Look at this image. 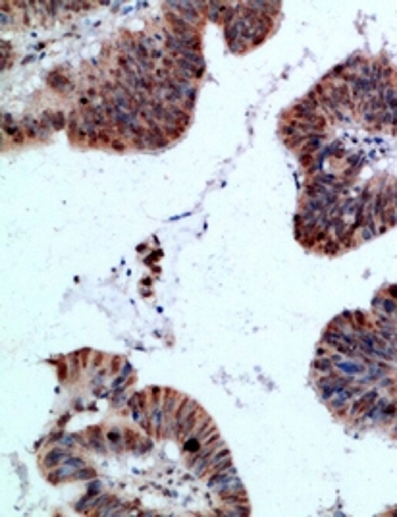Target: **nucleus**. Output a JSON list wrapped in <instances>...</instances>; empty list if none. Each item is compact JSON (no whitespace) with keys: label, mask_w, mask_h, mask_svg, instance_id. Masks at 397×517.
Masks as SVG:
<instances>
[{"label":"nucleus","mask_w":397,"mask_h":517,"mask_svg":"<svg viewBox=\"0 0 397 517\" xmlns=\"http://www.w3.org/2000/svg\"><path fill=\"white\" fill-rule=\"evenodd\" d=\"M68 421H70V415H64V417H62V419H60V423H58V428H62V426H64L66 423H68Z\"/></svg>","instance_id":"nucleus-53"},{"label":"nucleus","mask_w":397,"mask_h":517,"mask_svg":"<svg viewBox=\"0 0 397 517\" xmlns=\"http://www.w3.org/2000/svg\"><path fill=\"white\" fill-rule=\"evenodd\" d=\"M174 58H176V56H174ZM176 68H179L181 72H185V74L189 75L191 79H195V81H197V79H201L203 74H204L203 68L191 64V62H187V60H184V58H176Z\"/></svg>","instance_id":"nucleus-20"},{"label":"nucleus","mask_w":397,"mask_h":517,"mask_svg":"<svg viewBox=\"0 0 397 517\" xmlns=\"http://www.w3.org/2000/svg\"><path fill=\"white\" fill-rule=\"evenodd\" d=\"M121 363H124V359H121L120 355H114V357H112V365H110V370H112V372H118V370H120V365H121Z\"/></svg>","instance_id":"nucleus-45"},{"label":"nucleus","mask_w":397,"mask_h":517,"mask_svg":"<svg viewBox=\"0 0 397 517\" xmlns=\"http://www.w3.org/2000/svg\"><path fill=\"white\" fill-rule=\"evenodd\" d=\"M102 361H104V353H101V351H97V353H95V357H93L91 369H99V365H101Z\"/></svg>","instance_id":"nucleus-46"},{"label":"nucleus","mask_w":397,"mask_h":517,"mask_svg":"<svg viewBox=\"0 0 397 517\" xmlns=\"http://www.w3.org/2000/svg\"><path fill=\"white\" fill-rule=\"evenodd\" d=\"M391 118L393 114L389 110H382L376 114V124H374V129H384L386 126H391Z\"/></svg>","instance_id":"nucleus-32"},{"label":"nucleus","mask_w":397,"mask_h":517,"mask_svg":"<svg viewBox=\"0 0 397 517\" xmlns=\"http://www.w3.org/2000/svg\"><path fill=\"white\" fill-rule=\"evenodd\" d=\"M203 407L197 406L195 409H191L187 415L181 419V423L176 425V440L177 442H181L185 438H189L191 434L195 433V428H197V423H199V419L203 417Z\"/></svg>","instance_id":"nucleus-2"},{"label":"nucleus","mask_w":397,"mask_h":517,"mask_svg":"<svg viewBox=\"0 0 397 517\" xmlns=\"http://www.w3.org/2000/svg\"><path fill=\"white\" fill-rule=\"evenodd\" d=\"M126 379H128V377H124V375L116 377V379H114V382H112V388H114V390H120V388H124L126 384H128V382H124Z\"/></svg>","instance_id":"nucleus-47"},{"label":"nucleus","mask_w":397,"mask_h":517,"mask_svg":"<svg viewBox=\"0 0 397 517\" xmlns=\"http://www.w3.org/2000/svg\"><path fill=\"white\" fill-rule=\"evenodd\" d=\"M70 455H72V453H70L68 448H64V446H56L54 450H50V452L43 457L41 465H43L45 469H54V467H58L60 463H64Z\"/></svg>","instance_id":"nucleus-11"},{"label":"nucleus","mask_w":397,"mask_h":517,"mask_svg":"<svg viewBox=\"0 0 397 517\" xmlns=\"http://www.w3.org/2000/svg\"><path fill=\"white\" fill-rule=\"evenodd\" d=\"M362 116H364V122H367V124H372V122H376V114H372V112H364Z\"/></svg>","instance_id":"nucleus-51"},{"label":"nucleus","mask_w":397,"mask_h":517,"mask_svg":"<svg viewBox=\"0 0 397 517\" xmlns=\"http://www.w3.org/2000/svg\"><path fill=\"white\" fill-rule=\"evenodd\" d=\"M228 8V2H218V0H212V2H208L206 4V18L210 19L212 23H218L220 25L222 21V16H224V12Z\"/></svg>","instance_id":"nucleus-16"},{"label":"nucleus","mask_w":397,"mask_h":517,"mask_svg":"<svg viewBox=\"0 0 397 517\" xmlns=\"http://www.w3.org/2000/svg\"><path fill=\"white\" fill-rule=\"evenodd\" d=\"M16 23V19H14V16H10V12L6 8H2V12H0V25H2V29H10L12 25Z\"/></svg>","instance_id":"nucleus-37"},{"label":"nucleus","mask_w":397,"mask_h":517,"mask_svg":"<svg viewBox=\"0 0 397 517\" xmlns=\"http://www.w3.org/2000/svg\"><path fill=\"white\" fill-rule=\"evenodd\" d=\"M357 74L360 75V77H369L370 79V74H372V62L370 60H362V64L359 66V70H357Z\"/></svg>","instance_id":"nucleus-38"},{"label":"nucleus","mask_w":397,"mask_h":517,"mask_svg":"<svg viewBox=\"0 0 397 517\" xmlns=\"http://www.w3.org/2000/svg\"><path fill=\"white\" fill-rule=\"evenodd\" d=\"M335 370V365L332 361V355H324V357H316L313 361V372L316 375H330Z\"/></svg>","instance_id":"nucleus-19"},{"label":"nucleus","mask_w":397,"mask_h":517,"mask_svg":"<svg viewBox=\"0 0 397 517\" xmlns=\"http://www.w3.org/2000/svg\"><path fill=\"white\" fill-rule=\"evenodd\" d=\"M231 465H233V462H231V455H228V457H224V459L216 462L214 465H210V469L206 471V475H214V473L226 471V469H228V467H231Z\"/></svg>","instance_id":"nucleus-34"},{"label":"nucleus","mask_w":397,"mask_h":517,"mask_svg":"<svg viewBox=\"0 0 397 517\" xmlns=\"http://www.w3.org/2000/svg\"><path fill=\"white\" fill-rule=\"evenodd\" d=\"M68 365H70V377L72 379H77L79 377V370L83 369L81 367V359H79V351H74L68 355Z\"/></svg>","instance_id":"nucleus-30"},{"label":"nucleus","mask_w":397,"mask_h":517,"mask_svg":"<svg viewBox=\"0 0 397 517\" xmlns=\"http://www.w3.org/2000/svg\"><path fill=\"white\" fill-rule=\"evenodd\" d=\"M79 124H81V114L79 110H72L70 116H68V133H70V139L75 141L77 133H79Z\"/></svg>","instance_id":"nucleus-26"},{"label":"nucleus","mask_w":397,"mask_h":517,"mask_svg":"<svg viewBox=\"0 0 397 517\" xmlns=\"http://www.w3.org/2000/svg\"><path fill=\"white\" fill-rule=\"evenodd\" d=\"M395 417H397V401H388V406H386L384 413H382V417H380L378 425L389 426L393 421H395Z\"/></svg>","instance_id":"nucleus-27"},{"label":"nucleus","mask_w":397,"mask_h":517,"mask_svg":"<svg viewBox=\"0 0 397 517\" xmlns=\"http://www.w3.org/2000/svg\"><path fill=\"white\" fill-rule=\"evenodd\" d=\"M176 58H184V60H187V62H191V64H195V66H199V68H203V70H206V62H204V58H203V54H201V50H181V52H179Z\"/></svg>","instance_id":"nucleus-24"},{"label":"nucleus","mask_w":397,"mask_h":517,"mask_svg":"<svg viewBox=\"0 0 397 517\" xmlns=\"http://www.w3.org/2000/svg\"><path fill=\"white\" fill-rule=\"evenodd\" d=\"M328 351H330L328 346H324V343L322 346H318V348H316V357H324V355H328Z\"/></svg>","instance_id":"nucleus-49"},{"label":"nucleus","mask_w":397,"mask_h":517,"mask_svg":"<svg viewBox=\"0 0 397 517\" xmlns=\"http://www.w3.org/2000/svg\"><path fill=\"white\" fill-rule=\"evenodd\" d=\"M99 489H101V482H99V480H95L91 486L87 489V494H89V496H97V494H99Z\"/></svg>","instance_id":"nucleus-48"},{"label":"nucleus","mask_w":397,"mask_h":517,"mask_svg":"<svg viewBox=\"0 0 397 517\" xmlns=\"http://www.w3.org/2000/svg\"><path fill=\"white\" fill-rule=\"evenodd\" d=\"M110 147L114 149V151H120V153H124V151H126V143H124L120 137H114V141L110 143Z\"/></svg>","instance_id":"nucleus-44"},{"label":"nucleus","mask_w":397,"mask_h":517,"mask_svg":"<svg viewBox=\"0 0 397 517\" xmlns=\"http://www.w3.org/2000/svg\"><path fill=\"white\" fill-rule=\"evenodd\" d=\"M139 442H141V436H139L135 430H131V428H126V430H124V446H126V450L135 452Z\"/></svg>","instance_id":"nucleus-28"},{"label":"nucleus","mask_w":397,"mask_h":517,"mask_svg":"<svg viewBox=\"0 0 397 517\" xmlns=\"http://www.w3.org/2000/svg\"><path fill=\"white\" fill-rule=\"evenodd\" d=\"M372 303H374V307H382V313L388 314V317L395 314V311H397V301H395V299H391V297H388V296L382 297V299H380V297H376Z\"/></svg>","instance_id":"nucleus-25"},{"label":"nucleus","mask_w":397,"mask_h":517,"mask_svg":"<svg viewBox=\"0 0 397 517\" xmlns=\"http://www.w3.org/2000/svg\"><path fill=\"white\" fill-rule=\"evenodd\" d=\"M164 19H166V23L170 25V31L176 35V37H189V35H195L197 33V27L193 25H189L184 18H179L176 12H170L166 10L164 12Z\"/></svg>","instance_id":"nucleus-5"},{"label":"nucleus","mask_w":397,"mask_h":517,"mask_svg":"<svg viewBox=\"0 0 397 517\" xmlns=\"http://www.w3.org/2000/svg\"><path fill=\"white\" fill-rule=\"evenodd\" d=\"M116 64H118L120 70H124L126 75H145L133 54H121L120 52V54L116 56Z\"/></svg>","instance_id":"nucleus-12"},{"label":"nucleus","mask_w":397,"mask_h":517,"mask_svg":"<svg viewBox=\"0 0 397 517\" xmlns=\"http://www.w3.org/2000/svg\"><path fill=\"white\" fill-rule=\"evenodd\" d=\"M391 114H393V118H391V126H393V128H397V110L391 112Z\"/></svg>","instance_id":"nucleus-55"},{"label":"nucleus","mask_w":397,"mask_h":517,"mask_svg":"<svg viewBox=\"0 0 397 517\" xmlns=\"http://www.w3.org/2000/svg\"><path fill=\"white\" fill-rule=\"evenodd\" d=\"M46 83H48V87H52L54 91H68V89H72V83H70V79H68L66 75H62V74H56V72L48 74V77H46Z\"/></svg>","instance_id":"nucleus-21"},{"label":"nucleus","mask_w":397,"mask_h":517,"mask_svg":"<svg viewBox=\"0 0 397 517\" xmlns=\"http://www.w3.org/2000/svg\"><path fill=\"white\" fill-rule=\"evenodd\" d=\"M10 58H12V48H10L8 41H2V70H8L10 68Z\"/></svg>","instance_id":"nucleus-36"},{"label":"nucleus","mask_w":397,"mask_h":517,"mask_svg":"<svg viewBox=\"0 0 397 517\" xmlns=\"http://www.w3.org/2000/svg\"><path fill=\"white\" fill-rule=\"evenodd\" d=\"M64 430H62V428H60V430H56V433H52V434H50V436H48V444H50V446H58V444H60V440H62V438H64Z\"/></svg>","instance_id":"nucleus-41"},{"label":"nucleus","mask_w":397,"mask_h":517,"mask_svg":"<svg viewBox=\"0 0 397 517\" xmlns=\"http://www.w3.org/2000/svg\"><path fill=\"white\" fill-rule=\"evenodd\" d=\"M393 187H395V205H397V182L393 184Z\"/></svg>","instance_id":"nucleus-56"},{"label":"nucleus","mask_w":397,"mask_h":517,"mask_svg":"<svg viewBox=\"0 0 397 517\" xmlns=\"http://www.w3.org/2000/svg\"><path fill=\"white\" fill-rule=\"evenodd\" d=\"M91 353H93V351L87 350V348L79 351V359H81V367H83V369H87V367H89V357H91Z\"/></svg>","instance_id":"nucleus-43"},{"label":"nucleus","mask_w":397,"mask_h":517,"mask_svg":"<svg viewBox=\"0 0 397 517\" xmlns=\"http://www.w3.org/2000/svg\"><path fill=\"white\" fill-rule=\"evenodd\" d=\"M386 187V185H384ZM384 187L378 189L374 197H372V214H374V218H376V224H378V232L380 234H384V232L388 230V218H386V191H384Z\"/></svg>","instance_id":"nucleus-4"},{"label":"nucleus","mask_w":397,"mask_h":517,"mask_svg":"<svg viewBox=\"0 0 397 517\" xmlns=\"http://www.w3.org/2000/svg\"><path fill=\"white\" fill-rule=\"evenodd\" d=\"M41 116H45L46 120L50 122V126H52V129L54 131H58V129H64L66 128V124H68V120H66V116H64V112H60V110H45Z\"/></svg>","instance_id":"nucleus-22"},{"label":"nucleus","mask_w":397,"mask_h":517,"mask_svg":"<svg viewBox=\"0 0 397 517\" xmlns=\"http://www.w3.org/2000/svg\"><path fill=\"white\" fill-rule=\"evenodd\" d=\"M130 372H131V365H130V363H124V369H121L120 375H124V377H128Z\"/></svg>","instance_id":"nucleus-52"},{"label":"nucleus","mask_w":397,"mask_h":517,"mask_svg":"<svg viewBox=\"0 0 397 517\" xmlns=\"http://www.w3.org/2000/svg\"><path fill=\"white\" fill-rule=\"evenodd\" d=\"M388 397H378L372 406L362 413V415H359L357 417V421L359 423H362V425H378L380 423V417H382V413H384V409H386V406H388Z\"/></svg>","instance_id":"nucleus-7"},{"label":"nucleus","mask_w":397,"mask_h":517,"mask_svg":"<svg viewBox=\"0 0 397 517\" xmlns=\"http://www.w3.org/2000/svg\"><path fill=\"white\" fill-rule=\"evenodd\" d=\"M335 370H340L342 375H349V377H362L367 372V365L359 359H349L343 357L340 361H335Z\"/></svg>","instance_id":"nucleus-9"},{"label":"nucleus","mask_w":397,"mask_h":517,"mask_svg":"<svg viewBox=\"0 0 397 517\" xmlns=\"http://www.w3.org/2000/svg\"><path fill=\"white\" fill-rule=\"evenodd\" d=\"M326 143V133H313L309 135L303 147L299 149V155H318Z\"/></svg>","instance_id":"nucleus-13"},{"label":"nucleus","mask_w":397,"mask_h":517,"mask_svg":"<svg viewBox=\"0 0 397 517\" xmlns=\"http://www.w3.org/2000/svg\"><path fill=\"white\" fill-rule=\"evenodd\" d=\"M87 450H91L95 453H101V455H106L108 453V448H106V444H104V434H102V428L101 426H91L87 433Z\"/></svg>","instance_id":"nucleus-8"},{"label":"nucleus","mask_w":397,"mask_h":517,"mask_svg":"<svg viewBox=\"0 0 397 517\" xmlns=\"http://www.w3.org/2000/svg\"><path fill=\"white\" fill-rule=\"evenodd\" d=\"M280 135H282L284 141H286V139H291V137H295V135H299V131H297V128L291 124V122L286 120L282 126H280Z\"/></svg>","instance_id":"nucleus-33"},{"label":"nucleus","mask_w":397,"mask_h":517,"mask_svg":"<svg viewBox=\"0 0 397 517\" xmlns=\"http://www.w3.org/2000/svg\"><path fill=\"white\" fill-rule=\"evenodd\" d=\"M68 372H70V365H66L62 359H58V377H60L62 382L68 379Z\"/></svg>","instance_id":"nucleus-40"},{"label":"nucleus","mask_w":397,"mask_h":517,"mask_svg":"<svg viewBox=\"0 0 397 517\" xmlns=\"http://www.w3.org/2000/svg\"><path fill=\"white\" fill-rule=\"evenodd\" d=\"M19 126H21V129H23L25 137L41 139V126H39V120H35L33 116H25L23 120L19 122Z\"/></svg>","instance_id":"nucleus-18"},{"label":"nucleus","mask_w":397,"mask_h":517,"mask_svg":"<svg viewBox=\"0 0 397 517\" xmlns=\"http://www.w3.org/2000/svg\"><path fill=\"white\" fill-rule=\"evenodd\" d=\"M164 8L170 10V12H176L179 18H184L185 21H187L189 25H193V27L203 23V19H201L203 14L197 10L195 2H166Z\"/></svg>","instance_id":"nucleus-1"},{"label":"nucleus","mask_w":397,"mask_h":517,"mask_svg":"<svg viewBox=\"0 0 397 517\" xmlns=\"http://www.w3.org/2000/svg\"><path fill=\"white\" fill-rule=\"evenodd\" d=\"M380 397V392H378V388H370V390H367V392H362L359 397H355L351 404H349V409H347V417H351V419H355V417H359V415H362L367 409H369L376 399Z\"/></svg>","instance_id":"nucleus-3"},{"label":"nucleus","mask_w":397,"mask_h":517,"mask_svg":"<svg viewBox=\"0 0 397 517\" xmlns=\"http://www.w3.org/2000/svg\"><path fill=\"white\" fill-rule=\"evenodd\" d=\"M106 442L110 444L112 452L120 453L126 446H124V433H120L118 428H110L106 430Z\"/></svg>","instance_id":"nucleus-23"},{"label":"nucleus","mask_w":397,"mask_h":517,"mask_svg":"<svg viewBox=\"0 0 397 517\" xmlns=\"http://www.w3.org/2000/svg\"><path fill=\"white\" fill-rule=\"evenodd\" d=\"M201 448H203V440H201L197 434H191L189 438H185V442H184V452L185 453L193 455V453H197Z\"/></svg>","instance_id":"nucleus-29"},{"label":"nucleus","mask_w":397,"mask_h":517,"mask_svg":"<svg viewBox=\"0 0 397 517\" xmlns=\"http://www.w3.org/2000/svg\"><path fill=\"white\" fill-rule=\"evenodd\" d=\"M291 118H295V120H309V118H313L314 114H318L320 108L314 104V102L307 101V99H301V101H297L293 106H291Z\"/></svg>","instance_id":"nucleus-10"},{"label":"nucleus","mask_w":397,"mask_h":517,"mask_svg":"<svg viewBox=\"0 0 397 517\" xmlns=\"http://www.w3.org/2000/svg\"><path fill=\"white\" fill-rule=\"evenodd\" d=\"M181 394L176 392L174 388H164V399H162V409H164V415L174 417V411H176L177 404L181 401Z\"/></svg>","instance_id":"nucleus-15"},{"label":"nucleus","mask_w":397,"mask_h":517,"mask_svg":"<svg viewBox=\"0 0 397 517\" xmlns=\"http://www.w3.org/2000/svg\"><path fill=\"white\" fill-rule=\"evenodd\" d=\"M128 399H126V396H124V388H120V390H116V394H114V397H112V404L114 406H121V404H126Z\"/></svg>","instance_id":"nucleus-42"},{"label":"nucleus","mask_w":397,"mask_h":517,"mask_svg":"<svg viewBox=\"0 0 397 517\" xmlns=\"http://www.w3.org/2000/svg\"><path fill=\"white\" fill-rule=\"evenodd\" d=\"M388 297H391V299H395L397 301V284H393V286L388 288Z\"/></svg>","instance_id":"nucleus-50"},{"label":"nucleus","mask_w":397,"mask_h":517,"mask_svg":"<svg viewBox=\"0 0 397 517\" xmlns=\"http://www.w3.org/2000/svg\"><path fill=\"white\" fill-rule=\"evenodd\" d=\"M148 450H152V440H150L148 436L147 438H141V442H139L135 453H145V452H148Z\"/></svg>","instance_id":"nucleus-39"},{"label":"nucleus","mask_w":397,"mask_h":517,"mask_svg":"<svg viewBox=\"0 0 397 517\" xmlns=\"http://www.w3.org/2000/svg\"><path fill=\"white\" fill-rule=\"evenodd\" d=\"M75 471H77V469H74L72 465H68V463H64V465H60V467H54L52 471L48 473V477H46V480H48L50 484H60V482H64V480L74 479Z\"/></svg>","instance_id":"nucleus-14"},{"label":"nucleus","mask_w":397,"mask_h":517,"mask_svg":"<svg viewBox=\"0 0 397 517\" xmlns=\"http://www.w3.org/2000/svg\"><path fill=\"white\" fill-rule=\"evenodd\" d=\"M235 475H237V469L231 465V467H228L226 471H220V473H214V475H210V479H208V486L216 490L218 486H222V484H226L228 480L233 479Z\"/></svg>","instance_id":"nucleus-17"},{"label":"nucleus","mask_w":397,"mask_h":517,"mask_svg":"<svg viewBox=\"0 0 397 517\" xmlns=\"http://www.w3.org/2000/svg\"><path fill=\"white\" fill-rule=\"evenodd\" d=\"M95 477H97V471L93 467H81L75 471L74 480H95Z\"/></svg>","instance_id":"nucleus-35"},{"label":"nucleus","mask_w":397,"mask_h":517,"mask_svg":"<svg viewBox=\"0 0 397 517\" xmlns=\"http://www.w3.org/2000/svg\"><path fill=\"white\" fill-rule=\"evenodd\" d=\"M2 133H4L6 137L12 139L14 145H23V143H25V133H23V129H21V126H19L18 122L10 116L8 112L2 114Z\"/></svg>","instance_id":"nucleus-6"},{"label":"nucleus","mask_w":397,"mask_h":517,"mask_svg":"<svg viewBox=\"0 0 397 517\" xmlns=\"http://www.w3.org/2000/svg\"><path fill=\"white\" fill-rule=\"evenodd\" d=\"M395 317H397V311H395Z\"/></svg>","instance_id":"nucleus-57"},{"label":"nucleus","mask_w":397,"mask_h":517,"mask_svg":"<svg viewBox=\"0 0 397 517\" xmlns=\"http://www.w3.org/2000/svg\"><path fill=\"white\" fill-rule=\"evenodd\" d=\"M391 436H393V438H397V417H395V423H393V426H391Z\"/></svg>","instance_id":"nucleus-54"},{"label":"nucleus","mask_w":397,"mask_h":517,"mask_svg":"<svg viewBox=\"0 0 397 517\" xmlns=\"http://www.w3.org/2000/svg\"><path fill=\"white\" fill-rule=\"evenodd\" d=\"M162 129H164V133H166L168 141H176V139H179L185 133V128L184 126H179V124H164Z\"/></svg>","instance_id":"nucleus-31"}]
</instances>
